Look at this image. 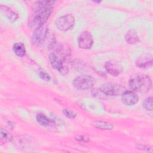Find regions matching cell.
<instances>
[{
	"instance_id": "1",
	"label": "cell",
	"mask_w": 153,
	"mask_h": 153,
	"mask_svg": "<svg viewBox=\"0 0 153 153\" xmlns=\"http://www.w3.org/2000/svg\"><path fill=\"white\" fill-rule=\"evenodd\" d=\"M54 1H38L34 5V13L31 16L29 24L37 27L45 24L49 18L54 4Z\"/></svg>"
},
{
	"instance_id": "2",
	"label": "cell",
	"mask_w": 153,
	"mask_h": 153,
	"mask_svg": "<svg viewBox=\"0 0 153 153\" xmlns=\"http://www.w3.org/2000/svg\"><path fill=\"white\" fill-rule=\"evenodd\" d=\"M128 84L133 91L146 93L151 88L152 81L149 76L146 75L137 74L130 77Z\"/></svg>"
},
{
	"instance_id": "3",
	"label": "cell",
	"mask_w": 153,
	"mask_h": 153,
	"mask_svg": "<svg viewBox=\"0 0 153 153\" xmlns=\"http://www.w3.org/2000/svg\"><path fill=\"white\" fill-rule=\"evenodd\" d=\"M96 83L95 78L88 75H82L77 76L73 81L74 86L80 90H88Z\"/></svg>"
},
{
	"instance_id": "4",
	"label": "cell",
	"mask_w": 153,
	"mask_h": 153,
	"mask_svg": "<svg viewBox=\"0 0 153 153\" xmlns=\"http://www.w3.org/2000/svg\"><path fill=\"white\" fill-rule=\"evenodd\" d=\"M99 90L106 96H116L123 93L124 87L117 83L107 82L102 84Z\"/></svg>"
},
{
	"instance_id": "5",
	"label": "cell",
	"mask_w": 153,
	"mask_h": 153,
	"mask_svg": "<svg viewBox=\"0 0 153 153\" xmlns=\"http://www.w3.org/2000/svg\"><path fill=\"white\" fill-rule=\"evenodd\" d=\"M48 30V27L45 23L35 29L32 34V40L35 46L38 47L43 43L47 36Z\"/></svg>"
},
{
	"instance_id": "6",
	"label": "cell",
	"mask_w": 153,
	"mask_h": 153,
	"mask_svg": "<svg viewBox=\"0 0 153 153\" xmlns=\"http://www.w3.org/2000/svg\"><path fill=\"white\" fill-rule=\"evenodd\" d=\"M75 24V18L71 14H66L59 17L56 21V26L62 31H66L70 29Z\"/></svg>"
},
{
	"instance_id": "7",
	"label": "cell",
	"mask_w": 153,
	"mask_h": 153,
	"mask_svg": "<svg viewBox=\"0 0 153 153\" xmlns=\"http://www.w3.org/2000/svg\"><path fill=\"white\" fill-rule=\"evenodd\" d=\"M78 44L79 47L82 49L90 48L93 44V38L91 34L87 31L82 32L78 38Z\"/></svg>"
},
{
	"instance_id": "8",
	"label": "cell",
	"mask_w": 153,
	"mask_h": 153,
	"mask_svg": "<svg viewBox=\"0 0 153 153\" xmlns=\"http://www.w3.org/2000/svg\"><path fill=\"white\" fill-rule=\"evenodd\" d=\"M139 97L137 94L131 90H124L121 94L122 102L127 106L134 105L137 103Z\"/></svg>"
},
{
	"instance_id": "9",
	"label": "cell",
	"mask_w": 153,
	"mask_h": 153,
	"mask_svg": "<svg viewBox=\"0 0 153 153\" xmlns=\"http://www.w3.org/2000/svg\"><path fill=\"white\" fill-rule=\"evenodd\" d=\"M105 68L106 71L111 75L118 76L123 71V66L121 65L115 61H108L105 64Z\"/></svg>"
},
{
	"instance_id": "10",
	"label": "cell",
	"mask_w": 153,
	"mask_h": 153,
	"mask_svg": "<svg viewBox=\"0 0 153 153\" xmlns=\"http://www.w3.org/2000/svg\"><path fill=\"white\" fill-rule=\"evenodd\" d=\"M136 66L140 69L150 68L152 65V57L150 54H143L136 60Z\"/></svg>"
},
{
	"instance_id": "11",
	"label": "cell",
	"mask_w": 153,
	"mask_h": 153,
	"mask_svg": "<svg viewBox=\"0 0 153 153\" xmlns=\"http://www.w3.org/2000/svg\"><path fill=\"white\" fill-rule=\"evenodd\" d=\"M1 11L8 20L11 22H15L18 18L17 14L7 6L1 5Z\"/></svg>"
},
{
	"instance_id": "12",
	"label": "cell",
	"mask_w": 153,
	"mask_h": 153,
	"mask_svg": "<svg viewBox=\"0 0 153 153\" xmlns=\"http://www.w3.org/2000/svg\"><path fill=\"white\" fill-rule=\"evenodd\" d=\"M49 60L51 66L54 69L59 71V72L64 66L62 63V60L54 53H51L49 55Z\"/></svg>"
},
{
	"instance_id": "13",
	"label": "cell",
	"mask_w": 153,
	"mask_h": 153,
	"mask_svg": "<svg viewBox=\"0 0 153 153\" xmlns=\"http://www.w3.org/2000/svg\"><path fill=\"white\" fill-rule=\"evenodd\" d=\"M125 39L127 42L130 44H136L139 41L136 32L133 29H130L128 30L125 35Z\"/></svg>"
},
{
	"instance_id": "14",
	"label": "cell",
	"mask_w": 153,
	"mask_h": 153,
	"mask_svg": "<svg viewBox=\"0 0 153 153\" xmlns=\"http://www.w3.org/2000/svg\"><path fill=\"white\" fill-rule=\"evenodd\" d=\"M93 125L96 128L103 130H112L114 126L112 123L103 121H95L93 123Z\"/></svg>"
},
{
	"instance_id": "15",
	"label": "cell",
	"mask_w": 153,
	"mask_h": 153,
	"mask_svg": "<svg viewBox=\"0 0 153 153\" xmlns=\"http://www.w3.org/2000/svg\"><path fill=\"white\" fill-rule=\"evenodd\" d=\"M13 50L14 53L19 57H22L26 54V49L24 44L22 42H17L13 45Z\"/></svg>"
},
{
	"instance_id": "16",
	"label": "cell",
	"mask_w": 153,
	"mask_h": 153,
	"mask_svg": "<svg viewBox=\"0 0 153 153\" xmlns=\"http://www.w3.org/2000/svg\"><path fill=\"white\" fill-rule=\"evenodd\" d=\"M37 122L42 126H47L50 124V120L45 115L42 114H38L36 116Z\"/></svg>"
},
{
	"instance_id": "17",
	"label": "cell",
	"mask_w": 153,
	"mask_h": 153,
	"mask_svg": "<svg viewBox=\"0 0 153 153\" xmlns=\"http://www.w3.org/2000/svg\"><path fill=\"white\" fill-rule=\"evenodd\" d=\"M143 108L148 111L152 110V98L151 97L146 99L143 103Z\"/></svg>"
},
{
	"instance_id": "18",
	"label": "cell",
	"mask_w": 153,
	"mask_h": 153,
	"mask_svg": "<svg viewBox=\"0 0 153 153\" xmlns=\"http://www.w3.org/2000/svg\"><path fill=\"white\" fill-rule=\"evenodd\" d=\"M1 139H4L6 141H10L11 140L13 136L9 133H8L5 130L2 128L1 130Z\"/></svg>"
},
{
	"instance_id": "19",
	"label": "cell",
	"mask_w": 153,
	"mask_h": 153,
	"mask_svg": "<svg viewBox=\"0 0 153 153\" xmlns=\"http://www.w3.org/2000/svg\"><path fill=\"white\" fill-rule=\"evenodd\" d=\"M63 113L66 117L71 118V119H73V118H75V117L76 116V114L74 111L68 109H63Z\"/></svg>"
},
{
	"instance_id": "20",
	"label": "cell",
	"mask_w": 153,
	"mask_h": 153,
	"mask_svg": "<svg viewBox=\"0 0 153 153\" xmlns=\"http://www.w3.org/2000/svg\"><path fill=\"white\" fill-rule=\"evenodd\" d=\"M39 77L41 79H44V80H45L46 81H49L51 79L50 75L48 74H47L46 72L44 71H39Z\"/></svg>"
},
{
	"instance_id": "21",
	"label": "cell",
	"mask_w": 153,
	"mask_h": 153,
	"mask_svg": "<svg viewBox=\"0 0 153 153\" xmlns=\"http://www.w3.org/2000/svg\"><path fill=\"white\" fill-rule=\"evenodd\" d=\"M76 139L80 141V142H87L89 141V139L84 136H78L76 137Z\"/></svg>"
}]
</instances>
